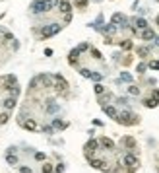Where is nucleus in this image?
I'll return each mask as SVG.
<instances>
[{
  "label": "nucleus",
  "instance_id": "obj_2",
  "mask_svg": "<svg viewBox=\"0 0 159 173\" xmlns=\"http://www.w3.org/2000/svg\"><path fill=\"white\" fill-rule=\"evenodd\" d=\"M60 29H62L60 23H49V25H45V27L39 31V37L41 39H49V37H52V35H56Z\"/></svg>",
  "mask_w": 159,
  "mask_h": 173
},
{
  "label": "nucleus",
  "instance_id": "obj_38",
  "mask_svg": "<svg viewBox=\"0 0 159 173\" xmlns=\"http://www.w3.org/2000/svg\"><path fill=\"white\" fill-rule=\"evenodd\" d=\"M146 70H147V64H146V62H140V64H138V72H140V74H144Z\"/></svg>",
  "mask_w": 159,
  "mask_h": 173
},
{
  "label": "nucleus",
  "instance_id": "obj_17",
  "mask_svg": "<svg viewBox=\"0 0 159 173\" xmlns=\"http://www.w3.org/2000/svg\"><path fill=\"white\" fill-rule=\"evenodd\" d=\"M132 23H134L132 27H136V29H146L147 27V22L144 18H132Z\"/></svg>",
  "mask_w": 159,
  "mask_h": 173
},
{
  "label": "nucleus",
  "instance_id": "obj_32",
  "mask_svg": "<svg viewBox=\"0 0 159 173\" xmlns=\"http://www.w3.org/2000/svg\"><path fill=\"white\" fill-rule=\"evenodd\" d=\"M120 82H130L132 84V76L128 74V72H122V74H120Z\"/></svg>",
  "mask_w": 159,
  "mask_h": 173
},
{
  "label": "nucleus",
  "instance_id": "obj_34",
  "mask_svg": "<svg viewBox=\"0 0 159 173\" xmlns=\"http://www.w3.org/2000/svg\"><path fill=\"white\" fill-rule=\"evenodd\" d=\"M74 2H76V6H78V8H82V10H83V8H87V0H74Z\"/></svg>",
  "mask_w": 159,
  "mask_h": 173
},
{
  "label": "nucleus",
  "instance_id": "obj_9",
  "mask_svg": "<svg viewBox=\"0 0 159 173\" xmlns=\"http://www.w3.org/2000/svg\"><path fill=\"white\" fill-rule=\"evenodd\" d=\"M37 82H39V86L45 88V90L52 88V76H49V74H39L37 76Z\"/></svg>",
  "mask_w": 159,
  "mask_h": 173
},
{
  "label": "nucleus",
  "instance_id": "obj_4",
  "mask_svg": "<svg viewBox=\"0 0 159 173\" xmlns=\"http://www.w3.org/2000/svg\"><path fill=\"white\" fill-rule=\"evenodd\" d=\"M29 12L31 14H47V4H45V0H33L31 2V6H29Z\"/></svg>",
  "mask_w": 159,
  "mask_h": 173
},
{
  "label": "nucleus",
  "instance_id": "obj_19",
  "mask_svg": "<svg viewBox=\"0 0 159 173\" xmlns=\"http://www.w3.org/2000/svg\"><path fill=\"white\" fill-rule=\"evenodd\" d=\"M51 127L52 128H56V130H64L66 127H68V123H64V121H60V119H52V123H51Z\"/></svg>",
  "mask_w": 159,
  "mask_h": 173
},
{
  "label": "nucleus",
  "instance_id": "obj_26",
  "mask_svg": "<svg viewBox=\"0 0 159 173\" xmlns=\"http://www.w3.org/2000/svg\"><path fill=\"white\" fill-rule=\"evenodd\" d=\"M128 93H130V96H140V88L134 86V84H130V86H128Z\"/></svg>",
  "mask_w": 159,
  "mask_h": 173
},
{
  "label": "nucleus",
  "instance_id": "obj_1",
  "mask_svg": "<svg viewBox=\"0 0 159 173\" xmlns=\"http://www.w3.org/2000/svg\"><path fill=\"white\" fill-rule=\"evenodd\" d=\"M116 121H118L120 124H126V127H130V124H138V123H140V117H138V115H134L132 111H120L118 117H116Z\"/></svg>",
  "mask_w": 159,
  "mask_h": 173
},
{
  "label": "nucleus",
  "instance_id": "obj_8",
  "mask_svg": "<svg viewBox=\"0 0 159 173\" xmlns=\"http://www.w3.org/2000/svg\"><path fill=\"white\" fill-rule=\"evenodd\" d=\"M111 23H113V25H118V27H130L126 16H122V14H115L113 20H111Z\"/></svg>",
  "mask_w": 159,
  "mask_h": 173
},
{
  "label": "nucleus",
  "instance_id": "obj_37",
  "mask_svg": "<svg viewBox=\"0 0 159 173\" xmlns=\"http://www.w3.org/2000/svg\"><path fill=\"white\" fill-rule=\"evenodd\" d=\"M147 68H151V70H159V60H151L150 64H147Z\"/></svg>",
  "mask_w": 159,
  "mask_h": 173
},
{
  "label": "nucleus",
  "instance_id": "obj_5",
  "mask_svg": "<svg viewBox=\"0 0 159 173\" xmlns=\"http://www.w3.org/2000/svg\"><path fill=\"white\" fill-rule=\"evenodd\" d=\"M52 86L56 88V92H66V88H68V82L62 78L60 74H55L52 76Z\"/></svg>",
  "mask_w": 159,
  "mask_h": 173
},
{
  "label": "nucleus",
  "instance_id": "obj_15",
  "mask_svg": "<svg viewBox=\"0 0 159 173\" xmlns=\"http://www.w3.org/2000/svg\"><path fill=\"white\" fill-rule=\"evenodd\" d=\"M56 8H58V12H62V14H68V12H72V4L68 2V0H60Z\"/></svg>",
  "mask_w": 159,
  "mask_h": 173
},
{
  "label": "nucleus",
  "instance_id": "obj_20",
  "mask_svg": "<svg viewBox=\"0 0 159 173\" xmlns=\"http://www.w3.org/2000/svg\"><path fill=\"white\" fill-rule=\"evenodd\" d=\"M122 144H124L130 152H132V150H136V140L132 138V136H124V138H122Z\"/></svg>",
  "mask_w": 159,
  "mask_h": 173
},
{
  "label": "nucleus",
  "instance_id": "obj_46",
  "mask_svg": "<svg viewBox=\"0 0 159 173\" xmlns=\"http://www.w3.org/2000/svg\"><path fill=\"white\" fill-rule=\"evenodd\" d=\"M16 152H18V148H16V146H10V148H8V152H6V154H16Z\"/></svg>",
  "mask_w": 159,
  "mask_h": 173
},
{
  "label": "nucleus",
  "instance_id": "obj_41",
  "mask_svg": "<svg viewBox=\"0 0 159 173\" xmlns=\"http://www.w3.org/2000/svg\"><path fill=\"white\" fill-rule=\"evenodd\" d=\"M78 51H80V53H83V51H89V45H87V43H82V45L78 47Z\"/></svg>",
  "mask_w": 159,
  "mask_h": 173
},
{
  "label": "nucleus",
  "instance_id": "obj_25",
  "mask_svg": "<svg viewBox=\"0 0 159 173\" xmlns=\"http://www.w3.org/2000/svg\"><path fill=\"white\" fill-rule=\"evenodd\" d=\"M58 2H60V0H45V4H47V12H51L52 8H56V6H58Z\"/></svg>",
  "mask_w": 159,
  "mask_h": 173
},
{
  "label": "nucleus",
  "instance_id": "obj_18",
  "mask_svg": "<svg viewBox=\"0 0 159 173\" xmlns=\"http://www.w3.org/2000/svg\"><path fill=\"white\" fill-rule=\"evenodd\" d=\"M99 146H103L105 150H115V142L111 138H107V136H103V138L99 140Z\"/></svg>",
  "mask_w": 159,
  "mask_h": 173
},
{
  "label": "nucleus",
  "instance_id": "obj_43",
  "mask_svg": "<svg viewBox=\"0 0 159 173\" xmlns=\"http://www.w3.org/2000/svg\"><path fill=\"white\" fill-rule=\"evenodd\" d=\"M19 173H33V171H31V167L23 165V167H19Z\"/></svg>",
  "mask_w": 159,
  "mask_h": 173
},
{
  "label": "nucleus",
  "instance_id": "obj_31",
  "mask_svg": "<svg viewBox=\"0 0 159 173\" xmlns=\"http://www.w3.org/2000/svg\"><path fill=\"white\" fill-rule=\"evenodd\" d=\"M89 53L93 55V59H95V60H101V59H103V56H101V53H99L97 49H93V47H89Z\"/></svg>",
  "mask_w": 159,
  "mask_h": 173
},
{
  "label": "nucleus",
  "instance_id": "obj_29",
  "mask_svg": "<svg viewBox=\"0 0 159 173\" xmlns=\"http://www.w3.org/2000/svg\"><path fill=\"white\" fill-rule=\"evenodd\" d=\"M93 90H95V93H97V96H101V93H105V86H103V84H95V86H93Z\"/></svg>",
  "mask_w": 159,
  "mask_h": 173
},
{
  "label": "nucleus",
  "instance_id": "obj_22",
  "mask_svg": "<svg viewBox=\"0 0 159 173\" xmlns=\"http://www.w3.org/2000/svg\"><path fill=\"white\" fill-rule=\"evenodd\" d=\"M6 161H8V165H18V156L16 154H6Z\"/></svg>",
  "mask_w": 159,
  "mask_h": 173
},
{
  "label": "nucleus",
  "instance_id": "obj_13",
  "mask_svg": "<svg viewBox=\"0 0 159 173\" xmlns=\"http://www.w3.org/2000/svg\"><path fill=\"white\" fill-rule=\"evenodd\" d=\"M80 51L78 49H72L70 55H68V62H70V66H78V59H80Z\"/></svg>",
  "mask_w": 159,
  "mask_h": 173
},
{
  "label": "nucleus",
  "instance_id": "obj_45",
  "mask_svg": "<svg viewBox=\"0 0 159 173\" xmlns=\"http://www.w3.org/2000/svg\"><path fill=\"white\" fill-rule=\"evenodd\" d=\"M43 132L45 134H52V127H43Z\"/></svg>",
  "mask_w": 159,
  "mask_h": 173
},
{
  "label": "nucleus",
  "instance_id": "obj_12",
  "mask_svg": "<svg viewBox=\"0 0 159 173\" xmlns=\"http://www.w3.org/2000/svg\"><path fill=\"white\" fill-rule=\"evenodd\" d=\"M45 111L49 113V115H55V113H58V111H60V105H58V103H55L52 99H49V101H47Z\"/></svg>",
  "mask_w": 159,
  "mask_h": 173
},
{
  "label": "nucleus",
  "instance_id": "obj_24",
  "mask_svg": "<svg viewBox=\"0 0 159 173\" xmlns=\"http://www.w3.org/2000/svg\"><path fill=\"white\" fill-rule=\"evenodd\" d=\"M101 31H103V33L105 35H111V33H115V31H116V25H113V23H109V25H105V27H101Z\"/></svg>",
  "mask_w": 159,
  "mask_h": 173
},
{
  "label": "nucleus",
  "instance_id": "obj_35",
  "mask_svg": "<svg viewBox=\"0 0 159 173\" xmlns=\"http://www.w3.org/2000/svg\"><path fill=\"white\" fill-rule=\"evenodd\" d=\"M41 171H43V173H52V171H55V167H52L51 164H45V165H43V169H41Z\"/></svg>",
  "mask_w": 159,
  "mask_h": 173
},
{
  "label": "nucleus",
  "instance_id": "obj_14",
  "mask_svg": "<svg viewBox=\"0 0 159 173\" xmlns=\"http://www.w3.org/2000/svg\"><path fill=\"white\" fill-rule=\"evenodd\" d=\"M140 37L144 39V41H151V39H155V31H153L151 27H146V29H142Z\"/></svg>",
  "mask_w": 159,
  "mask_h": 173
},
{
  "label": "nucleus",
  "instance_id": "obj_28",
  "mask_svg": "<svg viewBox=\"0 0 159 173\" xmlns=\"http://www.w3.org/2000/svg\"><path fill=\"white\" fill-rule=\"evenodd\" d=\"M8 119H10V111H2L0 113V124H6Z\"/></svg>",
  "mask_w": 159,
  "mask_h": 173
},
{
  "label": "nucleus",
  "instance_id": "obj_42",
  "mask_svg": "<svg viewBox=\"0 0 159 173\" xmlns=\"http://www.w3.org/2000/svg\"><path fill=\"white\" fill-rule=\"evenodd\" d=\"M72 22V12H68V14H64V23H70Z\"/></svg>",
  "mask_w": 159,
  "mask_h": 173
},
{
  "label": "nucleus",
  "instance_id": "obj_11",
  "mask_svg": "<svg viewBox=\"0 0 159 173\" xmlns=\"http://www.w3.org/2000/svg\"><path fill=\"white\" fill-rule=\"evenodd\" d=\"M16 103H18V99H16V97H12V96H6V97H4V101H2L4 111H12V109L16 107Z\"/></svg>",
  "mask_w": 159,
  "mask_h": 173
},
{
  "label": "nucleus",
  "instance_id": "obj_30",
  "mask_svg": "<svg viewBox=\"0 0 159 173\" xmlns=\"http://www.w3.org/2000/svg\"><path fill=\"white\" fill-rule=\"evenodd\" d=\"M138 55H140L142 59L147 56V55H150V47H140V49H138Z\"/></svg>",
  "mask_w": 159,
  "mask_h": 173
},
{
  "label": "nucleus",
  "instance_id": "obj_40",
  "mask_svg": "<svg viewBox=\"0 0 159 173\" xmlns=\"http://www.w3.org/2000/svg\"><path fill=\"white\" fill-rule=\"evenodd\" d=\"M35 160L37 161H43L45 160V154H43V152H35Z\"/></svg>",
  "mask_w": 159,
  "mask_h": 173
},
{
  "label": "nucleus",
  "instance_id": "obj_39",
  "mask_svg": "<svg viewBox=\"0 0 159 173\" xmlns=\"http://www.w3.org/2000/svg\"><path fill=\"white\" fill-rule=\"evenodd\" d=\"M116 103H118V105H128V97H118Z\"/></svg>",
  "mask_w": 159,
  "mask_h": 173
},
{
  "label": "nucleus",
  "instance_id": "obj_23",
  "mask_svg": "<svg viewBox=\"0 0 159 173\" xmlns=\"http://www.w3.org/2000/svg\"><path fill=\"white\" fill-rule=\"evenodd\" d=\"M6 92H10V96L18 99V96H19V86H18V84H14V86H12V88H8Z\"/></svg>",
  "mask_w": 159,
  "mask_h": 173
},
{
  "label": "nucleus",
  "instance_id": "obj_36",
  "mask_svg": "<svg viewBox=\"0 0 159 173\" xmlns=\"http://www.w3.org/2000/svg\"><path fill=\"white\" fill-rule=\"evenodd\" d=\"M91 80L101 82V80H103V74H99V72H91Z\"/></svg>",
  "mask_w": 159,
  "mask_h": 173
},
{
  "label": "nucleus",
  "instance_id": "obj_47",
  "mask_svg": "<svg viewBox=\"0 0 159 173\" xmlns=\"http://www.w3.org/2000/svg\"><path fill=\"white\" fill-rule=\"evenodd\" d=\"M153 41H155V45L159 47V35H155V39H153Z\"/></svg>",
  "mask_w": 159,
  "mask_h": 173
},
{
  "label": "nucleus",
  "instance_id": "obj_27",
  "mask_svg": "<svg viewBox=\"0 0 159 173\" xmlns=\"http://www.w3.org/2000/svg\"><path fill=\"white\" fill-rule=\"evenodd\" d=\"M120 49H124V51H130V49H132V41H130V39H124V41H120Z\"/></svg>",
  "mask_w": 159,
  "mask_h": 173
},
{
  "label": "nucleus",
  "instance_id": "obj_3",
  "mask_svg": "<svg viewBox=\"0 0 159 173\" xmlns=\"http://www.w3.org/2000/svg\"><path fill=\"white\" fill-rule=\"evenodd\" d=\"M122 161H124V165H128V173H134L138 167H140V160H138L136 156L132 154V152H128V154L124 156Z\"/></svg>",
  "mask_w": 159,
  "mask_h": 173
},
{
  "label": "nucleus",
  "instance_id": "obj_10",
  "mask_svg": "<svg viewBox=\"0 0 159 173\" xmlns=\"http://www.w3.org/2000/svg\"><path fill=\"white\" fill-rule=\"evenodd\" d=\"M97 148H99V140L91 138V140H89V142L86 144V148H83V150H86V156H87V158H91V154H93V152L97 150Z\"/></svg>",
  "mask_w": 159,
  "mask_h": 173
},
{
  "label": "nucleus",
  "instance_id": "obj_33",
  "mask_svg": "<svg viewBox=\"0 0 159 173\" xmlns=\"http://www.w3.org/2000/svg\"><path fill=\"white\" fill-rule=\"evenodd\" d=\"M80 74L83 78H91V70H89V68H80Z\"/></svg>",
  "mask_w": 159,
  "mask_h": 173
},
{
  "label": "nucleus",
  "instance_id": "obj_21",
  "mask_svg": "<svg viewBox=\"0 0 159 173\" xmlns=\"http://www.w3.org/2000/svg\"><path fill=\"white\" fill-rule=\"evenodd\" d=\"M111 99H113V93H101V96H99V103L105 107V105H109Z\"/></svg>",
  "mask_w": 159,
  "mask_h": 173
},
{
  "label": "nucleus",
  "instance_id": "obj_44",
  "mask_svg": "<svg viewBox=\"0 0 159 173\" xmlns=\"http://www.w3.org/2000/svg\"><path fill=\"white\" fill-rule=\"evenodd\" d=\"M55 171H56V173H62V171H64V165H62V164H58V165L55 167Z\"/></svg>",
  "mask_w": 159,
  "mask_h": 173
},
{
  "label": "nucleus",
  "instance_id": "obj_48",
  "mask_svg": "<svg viewBox=\"0 0 159 173\" xmlns=\"http://www.w3.org/2000/svg\"><path fill=\"white\" fill-rule=\"evenodd\" d=\"M157 25H159V16H157Z\"/></svg>",
  "mask_w": 159,
  "mask_h": 173
},
{
  "label": "nucleus",
  "instance_id": "obj_7",
  "mask_svg": "<svg viewBox=\"0 0 159 173\" xmlns=\"http://www.w3.org/2000/svg\"><path fill=\"white\" fill-rule=\"evenodd\" d=\"M19 127H23L25 130H29V132H35V130H39V124H37V121H35V119L19 121Z\"/></svg>",
  "mask_w": 159,
  "mask_h": 173
},
{
  "label": "nucleus",
  "instance_id": "obj_16",
  "mask_svg": "<svg viewBox=\"0 0 159 173\" xmlns=\"http://www.w3.org/2000/svg\"><path fill=\"white\" fill-rule=\"evenodd\" d=\"M103 111H105V115H107V117L115 119V121H116V117H118V111H116V107H113V105H105Z\"/></svg>",
  "mask_w": 159,
  "mask_h": 173
},
{
  "label": "nucleus",
  "instance_id": "obj_6",
  "mask_svg": "<svg viewBox=\"0 0 159 173\" xmlns=\"http://www.w3.org/2000/svg\"><path fill=\"white\" fill-rule=\"evenodd\" d=\"M142 103H144L146 107H150V109L157 107V103H159V90H153V92H151V97H146Z\"/></svg>",
  "mask_w": 159,
  "mask_h": 173
}]
</instances>
